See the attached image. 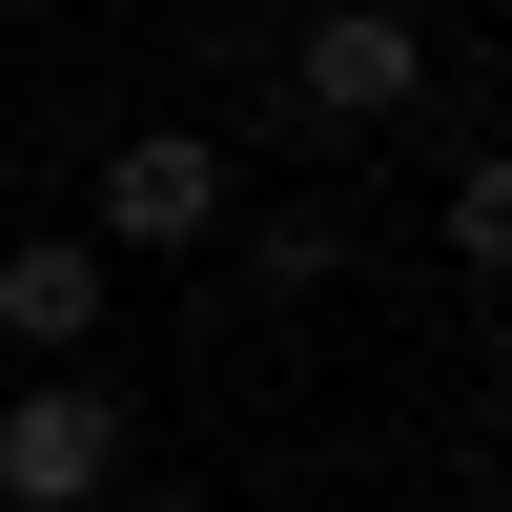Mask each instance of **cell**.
<instances>
[{
  "label": "cell",
  "mask_w": 512,
  "mask_h": 512,
  "mask_svg": "<svg viewBox=\"0 0 512 512\" xmlns=\"http://www.w3.org/2000/svg\"><path fill=\"white\" fill-rule=\"evenodd\" d=\"M226 226V144L205 123H123L103 144V246H205Z\"/></svg>",
  "instance_id": "3"
},
{
  "label": "cell",
  "mask_w": 512,
  "mask_h": 512,
  "mask_svg": "<svg viewBox=\"0 0 512 512\" xmlns=\"http://www.w3.org/2000/svg\"><path fill=\"white\" fill-rule=\"evenodd\" d=\"M410 82H431V21H410V0H328V21L287 41V103L308 123H390Z\"/></svg>",
  "instance_id": "2"
},
{
  "label": "cell",
  "mask_w": 512,
  "mask_h": 512,
  "mask_svg": "<svg viewBox=\"0 0 512 512\" xmlns=\"http://www.w3.org/2000/svg\"><path fill=\"white\" fill-rule=\"evenodd\" d=\"M205 21H267V0H205Z\"/></svg>",
  "instance_id": "6"
},
{
  "label": "cell",
  "mask_w": 512,
  "mask_h": 512,
  "mask_svg": "<svg viewBox=\"0 0 512 512\" xmlns=\"http://www.w3.org/2000/svg\"><path fill=\"white\" fill-rule=\"evenodd\" d=\"M82 328H103V246L21 226V246H0V349H21V369H82Z\"/></svg>",
  "instance_id": "4"
},
{
  "label": "cell",
  "mask_w": 512,
  "mask_h": 512,
  "mask_svg": "<svg viewBox=\"0 0 512 512\" xmlns=\"http://www.w3.org/2000/svg\"><path fill=\"white\" fill-rule=\"evenodd\" d=\"M123 492V410L82 390V369H21V410H0V512H103Z\"/></svg>",
  "instance_id": "1"
},
{
  "label": "cell",
  "mask_w": 512,
  "mask_h": 512,
  "mask_svg": "<svg viewBox=\"0 0 512 512\" xmlns=\"http://www.w3.org/2000/svg\"><path fill=\"white\" fill-rule=\"evenodd\" d=\"M246 267H267V287H328V267H349V226H328V205H267V226H246Z\"/></svg>",
  "instance_id": "5"
}]
</instances>
